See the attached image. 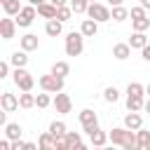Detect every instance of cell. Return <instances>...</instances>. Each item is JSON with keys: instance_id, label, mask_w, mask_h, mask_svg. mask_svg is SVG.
I'll use <instances>...</instances> for the list:
<instances>
[{"instance_id": "6da1fadb", "label": "cell", "mask_w": 150, "mask_h": 150, "mask_svg": "<svg viewBox=\"0 0 150 150\" xmlns=\"http://www.w3.org/2000/svg\"><path fill=\"white\" fill-rule=\"evenodd\" d=\"M110 143L112 145H120V148H127V150H131V148H138V136H136V131L134 129H127V127H115V129H110Z\"/></svg>"}, {"instance_id": "7a4b0ae2", "label": "cell", "mask_w": 150, "mask_h": 150, "mask_svg": "<svg viewBox=\"0 0 150 150\" xmlns=\"http://www.w3.org/2000/svg\"><path fill=\"white\" fill-rule=\"evenodd\" d=\"M38 84L42 91H49V94H56V91H63V77L49 73V75H40L38 77Z\"/></svg>"}, {"instance_id": "3957f363", "label": "cell", "mask_w": 150, "mask_h": 150, "mask_svg": "<svg viewBox=\"0 0 150 150\" xmlns=\"http://www.w3.org/2000/svg\"><path fill=\"white\" fill-rule=\"evenodd\" d=\"M84 49V35L82 33H68L66 35V54L68 56H80Z\"/></svg>"}, {"instance_id": "277c9868", "label": "cell", "mask_w": 150, "mask_h": 150, "mask_svg": "<svg viewBox=\"0 0 150 150\" xmlns=\"http://www.w3.org/2000/svg\"><path fill=\"white\" fill-rule=\"evenodd\" d=\"M12 80H14V84H16L21 91H30V89H33V84H35V77H33L26 68H14Z\"/></svg>"}, {"instance_id": "5b68a950", "label": "cell", "mask_w": 150, "mask_h": 150, "mask_svg": "<svg viewBox=\"0 0 150 150\" xmlns=\"http://www.w3.org/2000/svg\"><path fill=\"white\" fill-rule=\"evenodd\" d=\"M87 16L96 19L98 23H105V21H110V19H112V12H110V9L105 7V5H101V2H89Z\"/></svg>"}, {"instance_id": "8992f818", "label": "cell", "mask_w": 150, "mask_h": 150, "mask_svg": "<svg viewBox=\"0 0 150 150\" xmlns=\"http://www.w3.org/2000/svg\"><path fill=\"white\" fill-rule=\"evenodd\" d=\"M35 16H38V7L28 2V5H23V7H21V12L16 14V23H19L21 28H28V26L33 23V19H35Z\"/></svg>"}, {"instance_id": "52a82bcc", "label": "cell", "mask_w": 150, "mask_h": 150, "mask_svg": "<svg viewBox=\"0 0 150 150\" xmlns=\"http://www.w3.org/2000/svg\"><path fill=\"white\" fill-rule=\"evenodd\" d=\"M16 28H19V23L9 14H5V19H0V35H2V40H12L16 35Z\"/></svg>"}, {"instance_id": "ba28073f", "label": "cell", "mask_w": 150, "mask_h": 150, "mask_svg": "<svg viewBox=\"0 0 150 150\" xmlns=\"http://www.w3.org/2000/svg\"><path fill=\"white\" fill-rule=\"evenodd\" d=\"M80 124H82L84 134H89L91 129H96V127H98V115H96L91 108H84V110L80 112Z\"/></svg>"}, {"instance_id": "9c48e42d", "label": "cell", "mask_w": 150, "mask_h": 150, "mask_svg": "<svg viewBox=\"0 0 150 150\" xmlns=\"http://www.w3.org/2000/svg\"><path fill=\"white\" fill-rule=\"evenodd\" d=\"M52 105H54L56 112H61V115H68V112L73 110V101H70V96H68V94H61V91H56Z\"/></svg>"}, {"instance_id": "30bf717a", "label": "cell", "mask_w": 150, "mask_h": 150, "mask_svg": "<svg viewBox=\"0 0 150 150\" xmlns=\"http://www.w3.org/2000/svg\"><path fill=\"white\" fill-rule=\"evenodd\" d=\"M87 136H89V143H91V145H96V148H103V145H105V143L110 141V136H108V134H105V131H103L101 127L91 129V131H89Z\"/></svg>"}, {"instance_id": "8fae6325", "label": "cell", "mask_w": 150, "mask_h": 150, "mask_svg": "<svg viewBox=\"0 0 150 150\" xmlns=\"http://www.w3.org/2000/svg\"><path fill=\"white\" fill-rule=\"evenodd\" d=\"M0 105H2V110L14 112V110L19 108V98H16L14 94H9V91H2V96H0Z\"/></svg>"}, {"instance_id": "7c38bea8", "label": "cell", "mask_w": 150, "mask_h": 150, "mask_svg": "<svg viewBox=\"0 0 150 150\" xmlns=\"http://www.w3.org/2000/svg\"><path fill=\"white\" fill-rule=\"evenodd\" d=\"M124 127H127V129H134V131H138V129L143 127V117H141L136 110H129V112L124 115Z\"/></svg>"}, {"instance_id": "4fadbf2b", "label": "cell", "mask_w": 150, "mask_h": 150, "mask_svg": "<svg viewBox=\"0 0 150 150\" xmlns=\"http://www.w3.org/2000/svg\"><path fill=\"white\" fill-rule=\"evenodd\" d=\"M80 33H82L84 38H94V35L98 33V21H96V19H91V16H89V19H84V21H82V26H80Z\"/></svg>"}, {"instance_id": "5bb4252c", "label": "cell", "mask_w": 150, "mask_h": 150, "mask_svg": "<svg viewBox=\"0 0 150 150\" xmlns=\"http://www.w3.org/2000/svg\"><path fill=\"white\" fill-rule=\"evenodd\" d=\"M19 45H21V49H23V52H35V49L40 47V40H38V35L26 33V35L19 40Z\"/></svg>"}, {"instance_id": "9a60e30c", "label": "cell", "mask_w": 150, "mask_h": 150, "mask_svg": "<svg viewBox=\"0 0 150 150\" xmlns=\"http://www.w3.org/2000/svg\"><path fill=\"white\" fill-rule=\"evenodd\" d=\"M112 56H115L117 61L129 59V56H131V45H129V42H117V45L112 47Z\"/></svg>"}, {"instance_id": "2e32d148", "label": "cell", "mask_w": 150, "mask_h": 150, "mask_svg": "<svg viewBox=\"0 0 150 150\" xmlns=\"http://www.w3.org/2000/svg\"><path fill=\"white\" fill-rule=\"evenodd\" d=\"M56 12H59V7H56V5H52L49 0H47V2H42V5H38V14H40L42 19H56Z\"/></svg>"}, {"instance_id": "e0dca14e", "label": "cell", "mask_w": 150, "mask_h": 150, "mask_svg": "<svg viewBox=\"0 0 150 150\" xmlns=\"http://www.w3.org/2000/svg\"><path fill=\"white\" fill-rule=\"evenodd\" d=\"M61 30H63V21H59V19H47V23H45V33H47L49 38L61 35Z\"/></svg>"}, {"instance_id": "ac0fdd59", "label": "cell", "mask_w": 150, "mask_h": 150, "mask_svg": "<svg viewBox=\"0 0 150 150\" xmlns=\"http://www.w3.org/2000/svg\"><path fill=\"white\" fill-rule=\"evenodd\" d=\"M129 45H131V49H143V47L148 45L145 33H143V30H134V33H131V38H129Z\"/></svg>"}, {"instance_id": "d6986e66", "label": "cell", "mask_w": 150, "mask_h": 150, "mask_svg": "<svg viewBox=\"0 0 150 150\" xmlns=\"http://www.w3.org/2000/svg\"><path fill=\"white\" fill-rule=\"evenodd\" d=\"M0 5H2V9H5V14H9V16H16L19 12H21V2L19 0H0Z\"/></svg>"}, {"instance_id": "ffe728a7", "label": "cell", "mask_w": 150, "mask_h": 150, "mask_svg": "<svg viewBox=\"0 0 150 150\" xmlns=\"http://www.w3.org/2000/svg\"><path fill=\"white\" fill-rule=\"evenodd\" d=\"M9 63L14 66V68H26V63H28V52H14L12 56H9Z\"/></svg>"}, {"instance_id": "44dd1931", "label": "cell", "mask_w": 150, "mask_h": 150, "mask_svg": "<svg viewBox=\"0 0 150 150\" xmlns=\"http://www.w3.org/2000/svg\"><path fill=\"white\" fill-rule=\"evenodd\" d=\"M145 105V98L143 96H134V94H127V110H143Z\"/></svg>"}, {"instance_id": "7402d4cb", "label": "cell", "mask_w": 150, "mask_h": 150, "mask_svg": "<svg viewBox=\"0 0 150 150\" xmlns=\"http://www.w3.org/2000/svg\"><path fill=\"white\" fill-rule=\"evenodd\" d=\"M21 134H23L21 124H16V122H9V124H5V136H7L9 141H16V138H21Z\"/></svg>"}, {"instance_id": "603a6c76", "label": "cell", "mask_w": 150, "mask_h": 150, "mask_svg": "<svg viewBox=\"0 0 150 150\" xmlns=\"http://www.w3.org/2000/svg\"><path fill=\"white\" fill-rule=\"evenodd\" d=\"M49 73H54V75H59V77H66V75L70 73V63H68V61H56Z\"/></svg>"}, {"instance_id": "cb8c5ba5", "label": "cell", "mask_w": 150, "mask_h": 150, "mask_svg": "<svg viewBox=\"0 0 150 150\" xmlns=\"http://www.w3.org/2000/svg\"><path fill=\"white\" fill-rule=\"evenodd\" d=\"M49 134H52L54 138H59V136H66L68 129H66V124H63L61 120H54V122L49 124Z\"/></svg>"}, {"instance_id": "d4e9b609", "label": "cell", "mask_w": 150, "mask_h": 150, "mask_svg": "<svg viewBox=\"0 0 150 150\" xmlns=\"http://www.w3.org/2000/svg\"><path fill=\"white\" fill-rule=\"evenodd\" d=\"M19 105H21L23 110L33 108V105H35V96H33L30 91H21V94H19Z\"/></svg>"}, {"instance_id": "484cf974", "label": "cell", "mask_w": 150, "mask_h": 150, "mask_svg": "<svg viewBox=\"0 0 150 150\" xmlns=\"http://www.w3.org/2000/svg\"><path fill=\"white\" fill-rule=\"evenodd\" d=\"M38 145L42 148V150H54V145H56V138L47 131V134H42L40 136V141H38Z\"/></svg>"}, {"instance_id": "4316f807", "label": "cell", "mask_w": 150, "mask_h": 150, "mask_svg": "<svg viewBox=\"0 0 150 150\" xmlns=\"http://www.w3.org/2000/svg\"><path fill=\"white\" fill-rule=\"evenodd\" d=\"M131 14H129V9L127 7H122V5H115L112 7V21H127Z\"/></svg>"}, {"instance_id": "83f0119b", "label": "cell", "mask_w": 150, "mask_h": 150, "mask_svg": "<svg viewBox=\"0 0 150 150\" xmlns=\"http://www.w3.org/2000/svg\"><path fill=\"white\" fill-rule=\"evenodd\" d=\"M66 138H68V145H70V150H75V148H84V143H82V136H80L77 131H68V134H66Z\"/></svg>"}, {"instance_id": "f1b7e54d", "label": "cell", "mask_w": 150, "mask_h": 150, "mask_svg": "<svg viewBox=\"0 0 150 150\" xmlns=\"http://www.w3.org/2000/svg\"><path fill=\"white\" fill-rule=\"evenodd\" d=\"M75 12H73V7L70 5H61L59 7V12H56V19L59 21H70V16H73Z\"/></svg>"}, {"instance_id": "f546056e", "label": "cell", "mask_w": 150, "mask_h": 150, "mask_svg": "<svg viewBox=\"0 0 150 150\" xmlns=\"http://www.w3.org/2000/svg\"><path fill=\"white\" fill-rule=\"evenodd\" d=\"M70 7L75 14H87L89 9V0H70Z\"/></svg>"}, {"instance_id": "4dcf8cb0", "label": "cell", "mask_w": 150, "mask_h": 150, "mask_svg": "<svg viewBox=\"0 0 150 150\" xmlns=\"http://www.w3.org/2000/svg\"><path fill=\"white\" fill-rule=\"evenodd\" d=\"M136 136H138V148H150V131H145L143 127L136 131Z\"/></svg>"}, {"instance_id": "1f68e13d", "label": "cell", "mask_w": 150, "mask_h": 150, "mask_svg": "<svg viewBox=\"0 0 150 150\" xmlns=\"http://www.w3.org/2000/svg\"><path fill=\"white\" fill-rule=\"evenodd\" d=\"M127 94H134V96H145V87H143L141 82H129Z\"/></svg>"}, {"instance_id": "d6a6232c", "label": "cell", "mask_w": 150, "mask_h": 150, "mask_svg": "<svg viewBox=\"0 0 150 150\" xmlns=\"http://www.w3.org/2000/svg\"><path fill=\"white\" fill-rule=\"evenodd\" d=\"M103 98H105L108 103H115V101L120 98V91H117V87H105V91H103Z\"/></svg>"}, {"instance_id": "836d02e7", "label": "cell", "mask_w": 150, "mask_h": 150, "mask_svg": "<svg viewBox=\"0 0 150 150\" xmlns=\"http://www.w3.org/2000/svg\"><path fill=\"white\" fill-rule=\"evenodd\" d=\"M131 23H134V30H148L150 28V19L148 16H143V19H131Z\"/></svg>"}, {"instance_id": "e575fe53", "label": "cell", "mask_w": 150, "mask_h": 150, "mask_svg": "<svg viewBox=\"0 0 150 150\" xmlns=\"http://www.w3.org/2000/svg\"><path fill=\"white\" fill-rule=\"evenodd\" d=\"M35 105H38V108H47V105H52L49 91H45V94H38V96H35Z\"/></svg>"}, {"instance_id": "d590c367", "label": "cell", "mask_w": 150, "mask_h": 150, "mask_svg": "<svg viewBox=\"0 0 150 150\" xmlns=\"http://www.w3.org/2000/svg\"><path fill=\"white\" fill-rule=\"evenodd\" d=\"M129 14H131V19H143V16H145V7H143V5L131 7V9H129Z\"/></svg>"}, {"instance_id": "8d00e7d4", "label": "cell", "mask_w": 150, "mask_h": 150, "mask_svg": "<svg viewBox=\"0 0 150 150\" xmlns=\"http://www.w3.org/2000/svg\"><path fill=\"white\" fill-rule=\"evenodd\" d=\"M54 150H70V145H68V138H66V136H59V138H56V145H54Z\"/></svg>"}, {"instance_id": "74e56055", "label": "cell", "mask_w": 150, "mask_h": 150, "mask_svg": "<svg viewBox=\"0 0 150 150\" xmlns=\"http://www.w3.org/2000/svg\"><path fill=\"white\" fill-rule=\"evenodd\" d=\"M9 75V61H0V80H5Z\"/></svg>"}, {"instance_id": "f35d334b", "label": "cell", "mask_w": 150, "mask_h": 150, "mask_svg": "<svg viewBox=\"0 0 150 150\" xmlns=\"http://www.w3.org/2000/svg\"><path fill=\"white\" fill-rule=\"evenodd\" d=\"M28 148V143H23L21 138H16V141H12V150H26Z\"/></svg>"}, {"instance_id": "ab89813d", "label": "cell", "mask_w": 150, "mask_h": 150, "mask_svg": "<svg viewBox=\"0 0 150 150\" xmlns=\"http://www.w3.org/2000/svg\"><path fill=\"white\" fill-rule=\"evenodd\" d=\"M141 54H143V59H145V61L150 63V42H148V45H145V47L141 49Z\"/></svg>"}, {"instance_id": "60d3db41", "label": "cell", "mask_w": 150, "mask_h": 150, "mask_svg": "<svg viewBox=\"0 0 150 150\" xmlns=\"http://www.w3.org/2000/svg\"><path fill=\"white\" fill-rule=\"evenodd\" d=\"M52 5H56V7H61V5H66V0H49Z\"/></svg>"}, {"instance_id": "b9f144b4", "label": "cell", "mask_w": 150, "mask_h": 150, "mask_svg": "<svg viewBox=\"0 0 150 150\" xmlns=\"http://www.w3.org/2000/svg\"><path fill=\"white\" fill-rule=\"evenodd\" d=\"M122 2H124V0H108V5H110V7H115V5H122Z\"/></svg>"}, {"instance_id": "7bdbcfd3", "label": "cell", "mask_w": 150, "mask_h": 150, "mask_svg": "<svg viewBox=\"0 0 150 150\" xmlns=\"http://www.w3.org/2000/svg\"><path fill=\"white\" fill-rule=\"evenodd\" d=\"M28 2H30V5H35V7H38V5H42V2H47V0H28Z\"/></svg>"}, {"instance_id": "ee69618b", "label": "cell", "mask_w": 150, "mask_h": 150, "mask_svg": "<svg viewBox=\"0 0 150 150\" xmlns=\"http://www.w3.org/2000/svg\"><path fill=\"white\" fill-rule=\"evenodd\" d=\"M143 110H145V112H150V98L145 101V105H143Z\"/></svg>"}, {"instance_id": "f6af8a7d", "label": "cell", "mask_w": 150, "mask_h": 150, "mask_svg": "<svg viewBox=\"0 0 150 150\" xmlns=\"http://www.w3.org/2000/svg\"><path fill=\"white\" fill-rule=\"evenodd\" d=\"M141 5H143L145 9H150V0H141Z\"/></svg>"}, {"instance_id": "bcb514c9", "label": "cell", "mask_w": 150, "mask_h": 150, "mask_svg": "<svg viewBox=\"0 0 150 150\" xmlns=\"http://www.w3.org/2000/svg\"><path fill=\"white\" fill-rule=\"evenodd\" d=\"M145 94H148V96H150V82H148V84H145Z\"/></svg>"}, {"instance_id": "7dc6e473", "label": "cell", "mask_w": 150, "mask_h": 150, "mask_svg": "<svg viewBox=\"0 0 150 150\" xmlns=\"http://www.w3.org/2000/svg\"><path fill=\"white\" fill-rule=\"evenodd\" d=\"M89 2H96V0H89Z\"/></svg>"}]
</instances>
